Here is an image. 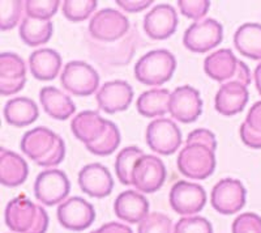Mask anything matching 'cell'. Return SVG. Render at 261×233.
<instances>
[{"mask_svg": "<svg viewBox=\"0 0 261 233\" xmlns=\"http://www.w3.org/2000/svg\"><path fill=\"white\" fill-rule=\"evenodd\" d=\"M216 135L206 129L190 132L186 146L179 152L176 165L183 176L191 179H205L216 169Z\"/></svg>", "mask_w": 261, "mask_h": 233, "instance_id": "obj_1", "label": "cell"}, {"mask_svg": "<svg viewBox=\"0 0 261 233\" xmlns=\"http://www.w3.org/2000/svg\"><path fill=\"white\" fill-rule=\"evenodd\" d=\"M71 130L86 150L97 156H109L120 144V131L111 121L103 120L97 111L79 113L71 122Z\"/></svg>", "mask_w": 261, "mask_h": 233, "instance_id": "obj_2", "label": "cell"}, {"mask_svg": "<svg viewBox=\"0 0 261 233\" xmlns=\"http://www.w3.org/2000/svg\"><path fill=\"white\" fill-rule=\"evenodd\" d=\"M21 151L39 167H57L65 157L64 141L47 127H36L24 134Z\"/></svg>", "mask_w": 261, "mask_h": 233, "instance_id": "obj_3", "label": "cell"}, {"mask_svg": "<svg viewBox=\"0 0 261 233\" xmlns=\"http://www.w3.org/2000/svg\"><path fill=\"white\" fill-rule=\"evenodd\" d=\"M6 224L15 233H46L48 215L45 208L24 195L9 200L4 213Z\"/></svg>", "mask_w": 261, "mask_h": 233, "instance_id": "obj_4", "label": "cell"}, {"mask_svg": "<svg viewBox=\"0 0 261 233\" xmlns=\"http://www.w3.org/2000/svg\"><path fill=\"white\" fill-rule=\"evenodd\" d=\"M176 68V59L172 53L157 49L146 53L137 60L135 78L149 87H161L170 80Z\"/></svg>", "mask_w": 261, "mask_h": 233, "instance_id": "obj_5", "label": "cell"}, {"mask_svg": "<svg viewBox=\"0 0 261 233\" xmlns=\"http://www.w3.org/2000/svg\"><path fill=\"white\" fill-rule=\"evenodd\" d=\"M204 71L209 78L222 84L238 81L248 87L252 79L248 66L237 59L234 53L228 49H220L205 58Z\"/></svg>", "mask_w": 261, "mask_h": 233, "instance_id": "obj_6", "label": "cell"}, {"mask_svg": "<svg viewBox=\"0 0 261 233\" xmlns=\"http://www.w3.org/2000/svg\"><path fill=\"white\" fill-rule=\"evenodd\" d=\"M60 84L73 96H90L99 87V75L88 63L83 60H72L63 68Z\"/></svg>", "mask_w": 261, "mask_h": 233, "instance_id": "obj_7", "label": "cell"}, {"mask_svg": "<svg viewBox=\"0 0 261 233\" xmlns=\"http://www.w3.org/2000/svg\"><path fill=\"white\" fill-rule=\"evenodd\" d=\"M223 39V27L214 18L195 21L183 36V43L193 53H206L220 46Z\"/></svg>", "mask_w": 261, "mask_h": 233, "instance_id": "obj_8", "label": "cell"}, {"mask_svg": "<svg viewBox=\"0 0 261 233\" xmlns=\"http://www.w3.org/2000/svg\"><path fill=\"white\" fill-rule=\"evenodd\" d=\"M146 143L160 155H172L181 144V131L175 122L167 118L153 120L146 127Z\"/></svg>", "mask_w": 261, "mask_h": 233, "instance_id": "obj_9", "label": "cell"}, {"mask_svg": "<svg viewBox=\"0 0 261 233\" xmlns=\"http://www.w3.org/2000/svg\"><path fill=\"white\" fill-rule=\"evenodd\" d=\"M71 183L67 174L59 169H47L37 176L34 182V195L45 206L63 203L68 197Z\"/></svg>", "mask_w": 261, "mask_h": 233, "instance_id": "obj_10", "label": "cell"}, {"mask_svg": "<svg viewBox=\"0 0 261 233\" xmlns=\"http://www.w3.org/2000/svg\"><path fill=\"white\" fill-rule=\"evenodd\" d=\"M129 30V20L122 12L113 8L98 11L89 22V33L94 39L114 42L120 39Z\"/></svg>", "mask_w": 261, "mask_h": 233, "instance_id": "obj_11", "label": "cell"}, {"mask_svg": "<svg viewBox=\"0 0 261 233\" xmlns=\"http://www.w3.org/2000/svg\"><path fill=\"white\" fill-rule=\"evenodd\" d=\"M246 188L239 179L223 178L214 185L211 203L217 213L232 215L239 213L246 204Z\"/></svg>", "mask_w": 261, "mask_h": 233, "instance_id": "obj_12", "label": "cell"}, {"mask_svg": "<svg viewBox=\"0 0 261 233\" xmlns=\"http://www.w3.org/2000/svg\"><path fill=\"white\" fill-rule=\"evenodd\" d=\"M166 181V167L160 157L144 155L135 164L132 185L141 193L151 194L160 190Z\"/></svg>", "mask_w": 261, "mask_h": 233, "instance_id": "obj_13", "label": "cell"}, {"mask_svg": "<svg viewBox=\"0 0 261 233\" xmlns=\"http://www.w3.org/2000/svg\"><path fill=\"white\" fill-rule=\"evenodd\" d=\"M170 206L176 214L192 216L199 214L206 203V193L199 183L178 181L170 190Z\"/></svg>", "mask_w": 261, "mask_h": 233, "instance_id": "obj_14", "label": "cell"}, {"mask_svg": "<svg viewBox=\"0 0 261 233\" xmlns=\"http://www.w3.org/2000/svg\"><path fill=\"white\" fill-rule=\"evenodd\" d=\"M57 215L63 227L80 232L94 223L95 209L88 200L80 197H72L59 204Z\"/></svg>", "mask_w": 261, "mask_h": 233, "instance_id": "obj_15", "label": "cell"}, {"mask_svg": "<svg viewBox=\"0 0 261 233\" xmlns=\"http://www.w3.org/2000/svg\"><path fill=\"white\" fill-rule=\"evenodd\" d=\"M169 113L178 122H195L202 113V100L199 90L191 85L176 88L170 96Z\"/></svg>", "mask_w": 261, "mask_h": 233, "instance_id": "obj_16", "label": "cell"}, {"mask_svg": "<svg viewBox=\"0 0 261 233\" xmlns=\"http://www.w3.org/2000/svg\"><path fill=\"white\" fill-rule=\"evenodd\" d=\"M95 99L101 110L107 114H115L129 108L134 100V89L124 80L107 81L98 89Z\"/></svg>", "mask_w": 261, "mask_h": 233, "instance_id": "obj_17", "label": "cell"}, {"mask_svg": "<svg viewBox=\"0 0 261 233\" xmlns=\"http://www.w3.org/2000/svg\"><path fill=\"white\" fill-rule=\"evenodd\" d=\"M178 13L170 4H157L144 17V30L151 39H166L178 28Z\"/></svg>", "mask_w": 261, "mask_h": 233, "instance_id": "obj_18", "label": "cell"}, {"mask_svg": "<svg viewBox=\"0 0 261 233\" xmlns=\"http://www.w3.org/2000/svg\"><path fill=\"white\" fill-rule=\"evenodd\" d=\"M80 189L92 198L109 197L114 189V179L105 165L99 162L88 164L79 173Z\"/></svg>", "mask_w": 261, "mask_h": 233, "instance_id": "obj_19", "label": "cell"}, {"mask_svg": "<svg viewBox=\"0 0 261 233\" xmlns=\"http://www.w3.org/2000/svg\"><path fill=\"white\" fill-rule=\"evenodd\" d=\"M27 83V67L22 58L15 53L0 55V93L11 96L20 92Z\"/></svg>", "mask_w": 261, "mask_h": 233, "instance_id": "obj_20", "label": "cell"}, {"mask_svg": "<svg viewBox=\"0 0 261 233\" xmlns=\"http://www.w3.org/2000/svg\"><path fill=\"white\" fill-rule=\"evenodd\" d=\"M114 213L128 224H140L149 215V202L143 194L127 190L116 197Z\"/></svg>", "mask_w": 261, "mask_h": 233, "instance_id": "obj_21", "label": "cell"}, {"mask_svg": "<svg viewBox=\"0 0 261 233\" xmlns=\"http://www.w3.org/2000/svg\"><path fill=\"white\" fill-rule=\"evenodd\" d=\"M249 99L247 87L238 81H230L221 85L214 99L216 110L226 116L241 113L246 108Z\"/></svg>", "mask_w": 261, "mask_h": 233, "instance_id": "obj_22", "label": "cell"}, {"mask_svg": "<svg viewBox=\"0 0 261 233\" xmlns=\"http://www.w3.org/2000/svg\"><path fill=\"white\" fill-rule=\"evenodd\" d=\"M29 68L37 80H54L62 68V57L53 49H39L30 54Z\"/></svg>", "mask_w": 261, "mask_h": 233, "instance_id": "obj_23", "label": "cell"}, {"mask_svg": "<svg viewBox=\"0 0 261 233\" xmlns=\"http://www.w3.org/2000/svg\"><path fill=\"white\" fill-rule=\"evenodd\" d=\"M29 167L17 153L2 148L0 151V182L8 188H16L27 181Z\"/></svg>", "mask_w": 261, "mask_h": 233, "instance_id": "obj_24", "label": "cell"}, {"mask_svg": "<svg viewBox=\"0 0 261 233\" xmlns=\"http://www.w3.org/2000/svg\"><path fill=\"white\" fill-rule=\"evenodd\" d=\"M42 109L54 120L65 121L76 111L73 101L55 87H45L39 90Z\"/></svg>", "mask_w": 261, "mask_h": 233, "instance_id": "obj_25", "label": "cell"}, {"mask_svg": "<svg viewBox=\"0 0 261 233\" xmlns=\"http://www.w3.org/2000/svg\"><path fill=\"white\" fill-rule=\"evenodd\" d=\"M39 115L38 106L32 99L15 97L4 105V118L7 123L15 127H25L36 122Z\"/></svg>", "mask_w": 261, "mask_h": 233, "instance_id": "obj_26", "label": "cell"}, {"mask_svg": "<svg viewBox=\"0 0 261 233\" xmlns=\"http://www.w3.org/2000/svg\"><path fill=\"white\" fill-rule=\"evenodd\" d=\"M234 46L243 57L261 60V25L246 22L234 34Z\"/></svg>", "mask_w": 261, "mask_h": 233, "instance_id": "obj_27", "label": "cell"}, {"mask_svg": "<svg viewBox=\"0 0 261 233\" xmlns=\"http://www.w3.org/2000/svg\"><path fill=\"white\" fill-rule=\"evenodd\" d=\"M54 32V25L50 20H38L25 16L18 27V34L25 45L37 48L47 43Z\"/></svg>", "mask_w": 261, "mask_h": 233, "instance_id": "obj_28", "label": "cell"}, {"mask_svg": "<svg viewBox=\"0 0 261 233\" xmlns=\"http://www.w3.org/2000/svg\"><path fill=\"white\" fill-rule=\"evenodd\" d=\"M171 93L165 88H153L141 93L137 99L136 108L146 118H157L169 111Z\"/></svg>", "mask_w": 261, "mask_h": 233, "instance_id": "obj_29", "label": "cell"}, {"mask_svg": "<svg viewBox=\"0 0 261 233\" xmlns=\"http://www.w3.org/2000/svg\"><path fill=\"white\" fill-rule=\"evenodd\" d=\"M239 132L246 146L255 150H261V101L256 102L249 109Z\"/></svg>", "mask_w": 261, "mask_h": 233, "instance_id": "obj_30", "label": "cell"}, {"mask_svg": "<svg viewBox=\"0 0 261 233\" xmlns=\"http://www.w3.org/2000/svg\"><path fill=\"white\" fill-rule=\"evenodd\" d=\"M145 153L137 147H125L118 153L115 158V172L119 182L122 185H132V172L135 164L143 157Z\"/></svg>", "mask_w": 261, "mask_h": 233, "instance_id": "obj_31", "label": "cell"}, {"mask_svg": "<svg viewBox=\"0 0 261 233\" xmlns=\"http://www.w3.org/2000/svg\"><path fill=\"white\" fill-rule=\"evenodd\" d=\"M97 6L98 2L95 0H65L62 3L63 15L69 21L79 22L90 17V15H93L97 9Z\"/></svg>", "mask_w": 261, "mask_h": 233, "instance_id": "obj_32", "label": "cell"}, {"mask_svg": "<svg viewBox=\"0 0 261 233\" xmlns=\"http://www.w3.org/2000/svg\"><path fill=\"white\" fill-rule=\"evenodd\" d=\"M25 8V2L12 0V2H0V29H13L20 22L22 9Z\"/></svg>", "mask_w": 261, "mask_h": 233, "instance_id": "obj_33", "label": "cell"}, {"mask_svg": "<svg viewBox=\"0 0 261 233\" xmlns=\"http://www.w3.org/2000/svg\"><path fill=\"white\" fill-rule=\"evenodd\" d=\"M59 0H27L25 12L27 16L38 20H50L60 6Z\"/></svg>", "mask_w": 261, "mask_h": 233, "instance_id": "obj_34", "label": "cell"}, {"mask_svg": "<svg viewBox=\"0 0 261 233\" xmlns=\"http://www.w3.org/2000/svg\"><path fill=\"white\" fill-rule=\"evenodd\" d=\"M137 233H172V221L165 214H149L139 224Z\"/></svg>", "mask_w": 261, "mask_h": 233, "instance_id": "obj_35", "label": "cell"}, {"mask_svg": "<svg viewBox=\"0 0 261 233\" xmlns=\"http://www.w3.org/2000/svg\"><path fill=\"white\" fill-rule=\"evenodd\" d=\"M174 233H213V227L211 221L202 216H186L178 220Z\"/></svg>", "mask_w": 261, "mask_h": 233, "instance_id": "obj_36", "label": "cell"}, {"mask_svg": "<svg viewBox=\"0 0 261 233\" xmlns=\"http://www.w3.org/2000/svg\"><path fill=\"white\" fill-rule=\"evenodd\" d=\"M178 7L181 15L195 21H201L211 8L209 0H179Z\"/></svg>", "mask_w": 261, "mask_h": 233, "instance_id": "obj_37", "label": "cell"}, {"mask_svg": "<svg viewBox=\"0 0 261 233\" xmlns=\"http://www.w3.org/2000/svg\"><path fill=\"white\" fill-rule=\"evenodd\" d=\"M232 233H261V218L257 214H241L232 223Z\"/></svg>", "mask_w": 261, "mask_h": 233, "instance_id": "obj_38", "label": "cell"}, {"mask_svg": "<svg viewBox=\"0 0 261 233\" xmlns=\"http://www.w3.org/2000/svg\"><path fill=\"white\" fill-rule=\"evenodd\" d=\"M116 4L124 9L125 12L135 13L146 9L150 4H153V2L151 0H118Z\"/></svg>", "mask_w": 261, "mask_h": 233, "instance_id": "obj_39", "label": "cell"}, {"mask_svg": "<svg viewBox=\"0 0 261 233\" xmlns=\"http://www.w3.org/2000/svg\"><path fill=\"white\" fill-rule=\"evenodd\" d=\"M92 233H134V230L130 229L128 225L111 221V223L103 224L101 228H98L97 230Z\"/></svg>", "mask_w": 261, "mask_h": 233, "instance_id": "obj_40", "label": "cell"}, {"mask_svg": "<svg viewBox=\"0 0 261 233\" xmlns=\"http://www.w3.org/2000/svg\"><path fill=\"white\" fill-rule=\"evenodd\" d=\"M253 78H255L256 89H257L258 95L261 96V63L255 68V74H253Z\"/></svg>", "mask_w": 261, "mask_h": 233, "instance_id": "obj_41", "label": "cell"}]
</instances>
